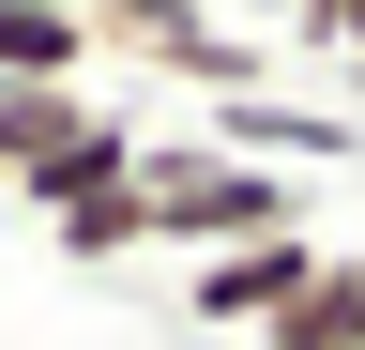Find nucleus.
Returning a JSON list of instances; mask_svg holds the SVG:
<instances>
[{
    "mask_svg": "<svg viewBox=\"0 0 365 350\" xmlns=\"http://www.w3.org/2000/svg\"><path fill=\"white\" fill-rule=\"evenodd\" d=\"M91 0H0V92H76L91 76Z\"/></svg>",
    "mask_w": 365,
    "mask_h": 350,
    "instance_id": "39448f33",
    "label": "nucleus"
},
{
    "mask_svg": "<svg viewBox=\"0 0 365 350\" xmlns=\"http://www.w3.org/2000/svg\"><path fill=\"white\" fill-rule=\"evenodd\" d=\"M137 153H153V138H137V107H76L61 138H46V153L16 168V213L46 229V213H76V198H107V183H137Z\"/></svg>",
    "mask_w": 365,
    "mask_h": 350,
    "instance_id": "7ed1b4c3",
    "label": "nucleus"
},
{
    "mask_svg": "<svg viewBox=\"0 0 365 350\" xmlns=\"http://www.w3.org/2000/svg\"><path fill=\"white\" fill-rule=\"evenodd\" d=\"M319 259H335L319 229H274V244H228V259H182V320L244 350V335H274V320H289V304L319 289Z\"/></svg>",
    "mask_w": 365,
    "mask_h": 350,
    "instance_id": "f03ea898",
    "label": "nucleus"
},
{
    "mask_svg": "<svg viewBox=\"0 0 365 350\" xmlns=\"http://www.w3.org/2000/svg\"><path fill=\"white\" fill-rule=\"evenodd\" d=\"M46 244H61L76 274H122V259H153V213H137V183H107V198H76V213H46Z\"/></svg>",
    "mask_w": 365,
    "mask_h": 350,
    "instance_id": "423d86ee",
    "label": "nucleus"
},
{
    "mask_svg": "<svg viewBox=\"0 0 365 350\" xmlns=\"http://www.w3.org/2000/svg\"><path fill=\"white\" fill-rule=\"evenodd\" d=\"M304 31H319V46H335L350 76H365V0H304Z\"/></svg>",
    "mask_w": 365,
    "mask_h": 350,
    "instance_id": "6e6552de",
    "label": "nucleus"
},
{
    "mask_svg": "<svg viewBox=\"0 0 365 350\" xmlns=\"http://www.w3.org/2000/svg\"><path fill=\"white\" fill-rule=\"evenodd\" d=\"M244 16H259V31H274V16H304V0H244Z\"/></svg>",
    "mask_w": 365,
    "mask_h": 350,
    "instance_id": "1a4fd4ad",
    "label": "nucleus"
},
{
    "mask_svg": "<svg viewBox=\"0 0 365 350\" xmlns=\"http://www.w3.org/2000/svg\"><path fill=\"white\" fill-rule=\"evenodd\" d=\"M91 31L137 46V61H168V46H198V31H213V0H91Z\"/></svg>",
    "mask_w": 365,
    "mask_h": 350,
    "instance_id": "0eeeda50",
    "label": "nucleus"
},
{
    "mask_svg": "<svg viewBox=\"0 0 365 350\" xmlns=\"http://www.w3.org/2000/svg\"><path fill=\"white\" fill-rule=\"evenodd\" d=\"M198 138H213V153H244V168H289V183H304V168H350V153H365V122H350V107H274V92H228Z\"/></svg>",
    "mask_w": 365,
    "mask_h": 350,
    "instance_id": "20e7f679",
    "label": "nucleus"
},
{
    "mask_svg": "<svg viewBox=\"0 0 365 350\" xmlns=\"http://www.w3.org/2000/svg\"><path fill=\"white\" fill-rule=\"evenodd\" d=\"M137 213H153V244H168V259H228V244L304 229V183H289V168L213 153V138H153V153H137Z\"/></svg>",
    "mask_w": 365,
    "mask_h": 350,
    "instance_id": "f257e3e1",
    "label": "nucleus"
},
{
    "mask_svg": "<svg viewBox=\"0 0 365 350\" xmlns=\"http://www.w3.org/2000/svg\"><path fill=\"white\" fill-rule=\"evenodd\" d=\"M244 350H304V335H244Z\"/></svg>",
    "mask_w": 365,
    "mask_h": 350,
    "instance_id": "9d476101",
    "label": "nucleus"
}]
</instances>
